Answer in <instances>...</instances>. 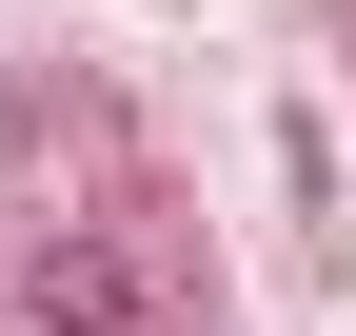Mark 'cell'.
Masks as SVG:
<instances>
[{"label": "cell", "mask_w": 356, "mask_h": 336, "mask_svg": "<svg viewBox=\"0 0 356 336\" xmlns=\"http://www.w3.org/2000/svg\"><path fill=\"white\" fill-rule=\"evenodd\" d=\"M20 317H40V336H119V317H139V277H119L99 237H60V258L20 277Z\"/></svg>", "instance_id": "1"}]
</instances>
